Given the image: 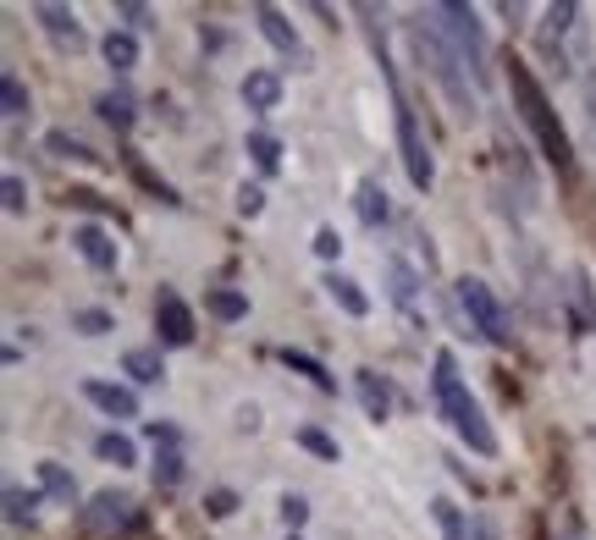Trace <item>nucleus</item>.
I'll return each instance as SVG.
<instances>
[{
    "label": "nucleus",
    "mask_w": 596,
    "mask_h": 540,
    "mask_svg": "<svg viewBox=\"0 0 596 540\" xmlns=\"http://www.w3.org/2000/svg\"><path fill=\"white\" fill-rule=\"evenodd\" d=\"M409 50H414V61L437 77V88L448 95V106L453 111H475V95H470V72H464V61L453 56V45L437 34V23H425V17H414L409 23Z\"/></svg>",
    "instance_id": "nucleus-3"
},
{
    "label": "nucleus",
    "mask_w": 596,
    "mask_h": 540,
    "mask_svg": "<svg viewBox=\"0 0 596 540\" xmlns=\"http://www.w3.org/2000/svg\"><path fill=\"white\" fill-rule=\"evenodd\" d=\"M83 397H89L106 419H138V392L133 386H117V381H83Z\"/></svg>",
    "instance_id": "nucleus-14"
},
{
    "label": "nucleus",
    "mask_w": 596,
    "mask_h": 540,
    "mask_svg": "<svg viewBox=\"0 0 596 540\" xmlns=\"http://www.w3.org/2000/svg\"><path fill=\"white\" fill-rule=\"evenodd\" d=\"M243 149H248V160L260 165L266 176H277V171H282V138H271V133H260V127H254V133L243 138Z\"/></svg>",
    "instance_id": "nucleus-25"
},
{
    "label": "nucleus",
    "mask_w": 596,
    "mask_h": 540,
    "mask_svg": "<svg viewBox=\"0 0 596 540\" xmlns=\"http://www.w3.org/2000/svg\"><path fill=\"white\" fill-rule=\"evenodd\" d=\"M453 293H459V309H464V320H470L475 336H486L491 347H514V326H508V309L497 304V293H491L481 277H464Z\"/></svg>",
    "instance_id": "nucleus-6"
},
{
    "label": "nucleus",
    "mask_w": 596,
    "mask_h": 540,
    "mask_svg": "<svg viewBox=\"0 0 596 540\" xmlns=\"http://www.w3.org/2000/svg\"><path fill=\"white\" fill-rule=\"evenodd\" d=\"M144 435H149L155 446H178V441H183V435H178L172 425H144Z\"/></svg>",
    "instance_id": "nucleus-43"
},
{
    "label": "nucleus",
    "mask_w": 596,
    "mask_h": 540,
    "mask_svg": "<svg viewBox=\"0 0 596 540\" xmlns=\"http://www.w3.org/2000/svg\"><path fill=\"white\" fill-rule=\"evenodd\" d=\"M282 365H288L293 376H304V381H309L315 392H337V376H331V370L320 365V358H309L304 347H282Z\"/></svg>",
    "instance_id": "nucleus-20"
},
{
    "label": "nucleus",
    "mask_w": 596,
    "mask_h": 540,
    "mask_svg": "<svg viewBox=\"0 0 596 540\" xmlns=\"http://www.w3.org/2000/svg\"><path fill=\"white\" fill-rule=\"evenodd\" d=\"M238 95H243V106L248 111H277L282 106V77L277 72H266V66H254V72H243V83H238Z\"/></svg>",
    "instance_id": "nucleus-16"
},
{
    "label": "nucleus",
    "mask_w": 596,
    "mask_h": 540,
    "mask_svg": "<svg viewBox=\"0 0 596 540\" xmlns=\"http://www.w3.org/2000/svg\"><path fill=\"white\" fill-rule=\"evenodd\" d=\"M304 518H309V502H304V496H293V491H288V496H282V524H288V529H293V535H299V529H304Z\"/></svg>",
    "instance_id": "nucleus-38"
},
{
    "label": "nucleus",
    "mask_w": 596,
    "mask_h": 540,
    "mask_svg": "<svg viewBox=\"0 0 596 540\" xmlns=\"http://www.w3.org/2000/svg\"><path fill=\"white\" fill-rule=\"evenodd\" d=\"M392 111H398V155H403V171H409V183L425 194V188L437 183L431 144H425V133H419V116L409 111V100H403V95H392Z\"/></svg>",
    "instance_id": "nucleus-7"
},
{
    "label": "nucleus",
    "mask_w": 596,
    "mask_h": 540,
    "mask_svg": "<svg viewBox=\"0 0 596 540\" xmlns=\"http://www.w3.org/2000/svg\"><path fill=\"white\" fill-rule=\"evenodd\" d=\"M95 458L100 464H117V469H133L138 464V446L122 430H106V435H95Z\"/></svg>",
    "instance_id": "nucleus-24"
},
{
    "label": "nucleus",
    "mask_w": 596,
    "mask_h": 540,
    "mask_svg": "<svg viewBox=\"0 0 596 540\" xmlns=\"http://www.w3.org/2000/svg\"><path fill=\"white\" fill-rule=\"evenodd\" d=\"M100 56H106L111 72H133V66H138V39H133L127 28H111V34L100 39Z\"/></svg>",
    "instance_id": "nucleus-21"
},
{
    "label": "nucleus",
    "mask_w": 596,
    "mask_h": 540,
    "mask_svg": "<svg viewBox=\"0 0 596 540\" xmlns=\"http://www.w3.org/2000/svg\"><path fill=\"white\" fill-rule=\"evenodd\" d=\"M260 210H266V188L243 183V188H238V216H260Z\"/></svg>",
    "instance_id": "nucleus-39"
},
{
    "label": "nucleus",
    "mask_w": 596,
    "mask_h": 540,
    "mask_svg": "<svg viewBox=\"0 0 596 540\" xmlns=\"http://www.w3.org/2000/svg\"><path fill=\"white\" fill-rule=\"evenodd\" d=\"M425 17H437V34L453 45V56L464 61V72L475 83H491V45H486V28H481V12L464 7V0H442Z\"/></svg>",
    "instance_id": "nucleus-4"
},
{
    "label": "nucleus",
    "mask_w": 596,
    "mask_h": 540,
    "mask_svg": "<svg viewBox=\"0 0 596 540\" xmlns=\"http://www.w3.org/2000/svg\"><path fill=\"white\" fill-rule=\"evenodd\" d=\"M205 513L210 518H232L238 513V491H205Z\"/></svg>",
    "instance_id": "nucleus-37"
},
{
    "label": "nucleus",
    "mask_w": 596,
    "mask_h": 540,
    "mask_svg": "<svg viewBox=\"0 0 596 540\" xmlns=\"http://www.w3.org/2000/svg\"><path fill=\"white\" fill-rule=\"evenodd\" d=\"M95 111H100L117 133H127V127L138 122V100L127 95V88H111V95H100V100H95Z\"/></svg>",
    "instance_id": "nucleus-23"
},
{
    "label": "nucleus",
    "mask_w": 596,
    "mask_h": 540,
    "mask_svg": "<svg viewBox=\"0 0 596 540\" xmlns=\"http://www.w3.org/2000/svg\"><path fill=\"white\" fill-rule=\"evenodd\" d=\"M133 518H138V507H133V496H122V491H100V496H89V507H83V529H89V535L133 529Z\"/></svg>",
    "instance_id": "nucleus-8"
},
{
    "label": "nucleus",
    "mask_w": 596,
    "mask_h": 540,
    "mask_svg": "<svg viewBox=\"0 0 596 540\" xmlns=\"http://www.w3.org/2000/svg\"><path fill=\"white\" fill-rule=\"evenodd\" d=\"M72 254L89 265V270H117V259H122V248H117V237L106 232V226H95V221H77L72 226Z\"/></svg>",
    "instance_id": "nucleus-9"
},
{
    "label": "nucleus",
    "mask_w": 596,
    "mask_h": 540,
    "mask_svg": "<svg viewBox=\"0 0 596 540\" xmlns=\"http://www.w3.org/2000/svg\"><path fill=\"white\" fill-rule=\"evenodd\" d=\"M155 331H160L166 347H188L194 342V309L178 293H160L155 298Z\"/></svg>",
    "instance_id": "nucleus-10"
},
{
    "label": "nucleus",
    "mask_w": 596,
    "mask_h": 540,
    "mask_svg": "<svg viewBox=\"0 0 596 540\" xmlns=\"http://www.w3.org/2000/svg\"><path fill=\"white\" fill-rule=\"evenodd\" d=\"M72 331L77 336H106V331H117V320H111V309H72Z\"/></svg>",
    "instance_id": "nucleus-33"
},
{
    "label": "nucleus",
    "mask_w": 596,
    "mask_h": 540,
    "mask_svg": "<svg viewBox=\"0 0 596 540\" xmlns=\"http://www.w3.org/2000/svg\"><path fill=\"white\" fill-rule=\"evenodd\" d=\"M122 370H127L138 386H155V381L166 376V365H160L155 347H127V353H122Z\"/></svg>",
    "instance_id": "nucleus-26"
},
{
    "label": "nucleus",
    "mask_w": 596,
    "mask_h": 540,
    "mask_svg": "<svg viewBox=\"0 0 596 540\" xmlns=\"http://www.w3.org/2000/svg\"><path fill=\"white\" fill-rule=\"evenodd\" d=\"M475 540H497V529H491V518H475Z\"/></svg>",
    "instance_id": "nucleus-44"
},
{
    "label": "nucleus",
    "mask_w": 596,
    "mask_h": 540,
    "mask_svg": "<svg viewBox=\"0 0 596 540\" xmlns=\"http://www.w3.org/2000/svg\"><path fill=\"white\" fill-rule=\"evenodd\" d=\"M39 491L50 496V502H61V507H72L77 502V480H72V469L66 464H39Z\"/></svg>",
    "instance_id": "nucleus-22"
},
{
    "label": "nucleus",
    "mask_w": 596,
    "mask_h": 540,
    "mask_svg": "<svg viewBox=\"0 0 596 540\" xmlns=\"http://www.w3.org/2000/svg\"><path fill=\"white\" fill-rule=\"evenodd\" d=\"M508 95H514L520 122L536 133L542 155L558 165V176H569V171H574V144H569V133H563V122H558L552 100L542 95V83H536V72H531L525 61H508Z\"/></svg>",
    "instance_id": "nucleus-2"
},
{
    "label": "nucleus",
    "mask_w": 596,
    "mask_h": 540,
    "mask_svg": "<svg viewBox=\"0 0 596 540\" xmlns=\"http://www.w3.org/2000/svg\"><path fill=\"white\" fill-rule=\"evenodd\" d=\"M288 540H299V535H288Z\"/></svg>",
    "instance_id": "nucleus-46"
},
{
    "label": "nucleus",
    "mask_w": 596,
    "mask_h": 540,
    "mask_svg": "<svg viewBox=\"0 0 596 540\" xmlns=\"http://www.w3.org/2000/svg\"><path fill=\"white\" fill-rule=\"evenodd\" d=\"M315 254H320V259H337V254H343V237H337V226H320V232H315Z\"/></svg>",
    "instance_id": "nucleus-40"
},
{
    "label": "nucleus",
    "mask_w": 596,
    "mask_h": 540,
    "mask_svg": "<svg viewBox=\"0 0 596 540\" xmlns=\"http://www.w3.org/2000/svg\"><path fill=\"white\" fill-rule=\"evenodd\" d=\"M254 23H260V34H266V39H271V45L293 61V66H309V45L299 39V28H293L277 7H254Z\"/></svg>",
    "instance_id": "nucleus-11"
},
{
    "label": "nucleus",
    "mask_w": 596,
    "mask_h": 540,
    "mask_svg": "<svg viewBox=\"0 0 596 540\" xmlns=\"http://www.w3.org/2000/svg\"><path fill=\"white\" fill-rule=\"evenodd\" d=\"M45 149L61 155V160H95V149L83 144V138H72V133H45Z\"/></svg>",
    "instance_id": "nucleus-35"
},
{
    "label": "nucleus",
    "mask_w": 596,
    "mask_h": 540,
    "mask_svg": "<svg viewBox=\"0 0 596 540\" xmlns=\"http://www.w3.org/2000/svg\"><path fill=\"white\" fill-rule=\"evenodd\" d=\"M34 17H39L45 34H50L56 45H66V50H83V39H89V34H83V23H77V12H72V7H56V0H39Z\"/></svg>",
    "instance_id": "nucleus-15"
},
{
    "label": "nucleus",
    "mask_w": 596,
    "mask_h": 540,
    "mask_svg": "<svg viewBox=\"0 0 596 540\" xmlns=\"http://www.w3.org/2000/svg\"><path fill=\"white\" fill-rule=\"evenodd\" d=\"M354 392H360V408H365L376 425L392 414V386H387L376 370H354Z\"/></svg>",
    "instance_id": "nucleus-18"
},
{
    "label": "nucleus",
    "mask_w": 596,
    "mask_h": 540,
    "mask_svg": "<svg viewBox=\"0 0 596 540\" xmlns=\"http://www.w3.org/2000/svg\"><path fill=\"white\" fill-rule=\"evenodd\" d=\"M569 326H574V336H591L596 331V287H591V270L585 265L569 270Z\"/></svg>",
    "instance_id": "nucleus-13"
},
{
    "label": "nucleus",
    "mask_w": 596,
    "mask_h": 540,
    "mask_svg": "<svg viewBox=\"0 0 596 540\" xmlns=\"http://www.w3.org/2000/svg\"><path fill=\"white\" fill-rule=\"evenodd\" d=\"M320 287H326V298H331L337 309H343L349 320H365V315H370V298H365V287H360L354 277H343V270H326V282H320Z\"/></svg>",
    "instance_id": "nucleus-17"
},
{
    "label": "nucleus",
    "mask_w": 596,
    "mask_h": 540,
    "mask_svg": "<svg viewBox=\"0 0 596 540\" xmlns=\"http://www.w3.org/2000/svg\"><path fill=\"white\" fill-rule=\"evenodd\" d=\"M304 453H315V458H326V464H337L343 458V446H337V435H326L320 425H299V435H293Z\"/></svg>",
    "instance_id": "nucleus-29"
},
{
    "label": "nucleus",
    "mask_w": 596,
    "mask_h": 540,
    "mask_svg": "<svg viewBox=\"0 0 596 540\" xmlns=\"http://www.w3.org/2000/svg\"><path fill=\"white\" fill-rule=\"evenodd\" d=\"M558 540H580V529H574V524H563V529H558Z\"/></svg>",
    "instance_id": "nucleus-45"
},
{
    "label": "nucleus",
    "mask_w": 596,
    "mask_h": 540,
    "mask_svg": "<svg viewBox=\"0 0 596 540\" xmlns=\"http://www.w3.org/2000/svg\"><path fill=\"white\" fill-rule=\"evenodd\" d=\"M431 370H437V376H431V397H437V414H442V419L459 430V441L470 446V453H481V458H497V430H491L486 408L470 397V386H464V376H459V358L442 347Z\"/></svg>",
    "instance_id": "nucleus-1"
},
{
    "label": "nucleus",
    "mask_w": 596,
    "mask_h": 540,
    "mask_svg": "<svg viewBox=\"0 0 596 540\" xmlns=\"http://www.w3.org/2000/svg\"><path fill=\"white\" fill-rule=\"evenodd\" d=\"M155 486H160V491H178V486H183V458H178V446H155Z\"/></svg>",
    "instance_id": "nucleus-31"
},
{
    "label": "nucleus",
    "mask_w": 596,
    "mask_h": 540,
    "mask_svg": "<svg viewBox=\"0 0 596 540\" xmlns=\"http://www.w3.org/2000/svg\"><path fill=\"white\" fill-rule=\"evenodd\" d=\"M431 518H437V529H442V540H470V524H464V507H459L453 496H437V502H431Z\"/></svg>",
    "instance_id": "nucleus-27"
},
{
    "label": "nucleus",
    "mask_w": 596,
    "mask_h": 540,
    "mask_svg": "<svg viewBox=\"0 0 596 540\" xmlns=\"http://www.w3.org/2000/svg\"><path fill=\"white\" fill-rule=\"evenodd\" d=\"M127 171H133V176H138V183H144V188H149V194H155V199H160V205H183V199H178V188H172V183H160V176H155V171H149V165H144V160H138V155H133V160H127Z\"/></svg>",
    "instance_id": "nucleus-34"
},
{
    "label": "nucleus",
    "mask_w": 596,
    "mask_h": 540,
    "mask_svg": "<svg viewBox=\"0 0 596 540\" xmlns=\"http://www.w3.org/2000/svg\"><path fill=\"white\" fill-rule=\"evenodd\" d=\"M536 50H542L547 72H558V77L580 66V56H585V23H580V7H574V0H558V7L542 12V23H536Z\"/></svg>",
    "instance_id": "nucleus-5"
},
{
    "label": "nucleus",
    "mask_w": 596,
    "mask_h": 540,
    "mask_svg": "<svg viewBox=\"0 0 596 540\" xmlns=\"http://www.w3.org/2000/svg\"><path fill=\"white\" fill-rule=\"evenodd\" d=\"M585 133L596 144V77H585Z\"/></svg>",
    "instance_id": "nucleus-42"
},
{
    "label": "nucleus",
    "mask_w": 596,
    "mask_h": 540,
    "mask_svg": "<svg viewBox=\"0 0 596 540\" xmlns=\"http://www.w3.org/2000/svg\"><path fill=\"white\" fill-rule=\"evenodd\" d=\"M0 199H7L12 216H23L28 210V183H23V176H7V183H0Z\"/></svg>",
    "instance_id": "nucleus-36"
},
{
    "label": "nucleus",
    "mask_w": 596,
    "mask_h": 540,
    "mask_svg": "<svg viewBox=\"0 0 596 540\" xmlns=\"http://www.w3.org/2000/svg\"><path fill=\"white\" fill-rule=\"evenodd\" d=\"M0 111H7V116H28V88H23L17 72L0 77Z\"/></svg>",
    "instance_id": "nucleus-32"
},
{
    "label": "nucleus",
    "mask_w": 596,
    "mask_h": 540,
    "mask_svg": "<svg viewBox=\"0 0 596 540\" xmlns=\"http://www.w3.org/2000/svg\"><path fill=\"white\" fill-rule=\"evenodd\" d=\"M354 210H360L365 226H387L392 221V199H387V188L376 183V176H365V183L354 188Z\"/></svg>",
    "instance_id": "nucleus-19"
},
{
    "label": "nucleus",
    "mask_w": 596,
    "mask_h": 540,
    "mask_svg": "<svg viewBox=\"0 0 596 540\" xmlns=\"http://www.w3.org/2000/svg\"><path fill=\"white\" fill-rule=\"evenodd\" d=\"M34 507H39V491L7 486V524L12 529H34Z\"/></svg>",
    "instance_id": "nucleus-28"
},
{
    "label": "nucleus",
    "mask_w": 596,
    "mask_h": 540,
    "mask_svg": "<svg viewBox=\"0 0 596 540\" xmlns=\"http://www.w3.org/2000/svg\"><path fill=\"white\" fill-rule=\"evenodd\" d=\"M205 309H210L216 320H243V315H248V298L232 293V287H210V293H205Z\"/></svg>",
    "instance_id": "nucleus-30"
},
{
    "label": "nucleus",
    "mask_w": 596,
    "mask_h": 540,
    "mask_svg": "<svg viewBox=\"0 0 596 540\" xmlns=\"http://www.w3.org/2000/svg\"><path fill=\"white\" fill-rule=\"evenodd\" d=\"M419 293H425V282H419V270L409 265V259H398V254H387V298L409 315V320H419Z\"/></svg>",
    "instance_id": "nucleus-12"
},
{
    "label": "nucleus",
    "mask_w": 596,
    "mask_h": 540,
    "mask_svg": "<svg viewBox=\"0 0 596 540\" xmlns=\"http://www.w3.org/2000/svg\"><path fill=\"white\" fill-rule=\"evenodd\" d=\"M117 17H127L133 28H149V23H155V12H149V7H138V0H122V7H117Z\"/></svg>",
    "instance_id": "nucleus-41"
}]
</instances>
